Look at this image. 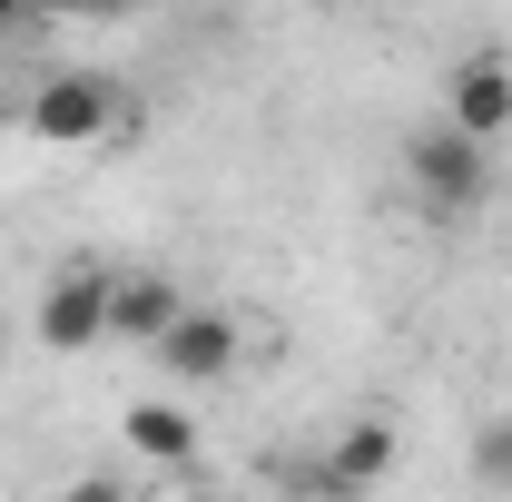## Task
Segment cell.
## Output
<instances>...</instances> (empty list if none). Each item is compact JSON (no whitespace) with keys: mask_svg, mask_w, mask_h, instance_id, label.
Returning a JSON list of instances; mask_svg holds the SVG:
<instances>
[{"mask_svg":"<svg viewBox=\"0 0 512 502\" xmlns=\"http://www.w3.org/2000/svg\"><path fill=\"white\" fill-rule=\"evenodd\" d=\"M60 502H128V493H119V483H99V473H89V483H69Z\"/></svg>","mask_w":512,"mask_h":502,"instance_id":"obj_11","label":"cell"},{"mask_svg":"<svg viewBox=\"0 0 512 502\" xmlns=\"http://www.w3.org/2000/svg\"><path fill=\"white\" fill-rule=\"evenodd\" d=\"M404 188H414V207H424L434 227H463V217L493 197V148L463 138L453 119H434V128L404 138Z\"/></svg>","mask_w":512,"mask_h":502,"instance_id":"obj_1","label":"cell"},{"mask_svg":"<svg viewBox=\"0 0 512 502\" xmlns=\"http://www.w3.org/2000/svg\"><path fill=\"white\" fill-rule=\"evenodd\" d=\"M40 345L50 355H89L99 335H109V266H60L50 286H40Z\"/></svg>","mask_w":512,"mask_h":502,"instance_id":"obj_4","label":"cell"},{"mask_svg":"<svg viewBox=\"0 0 512 502\" xmlns=\"http://www.w3.org/2000/svg\"><path fill=\"white\" fill-rule=\"evenodd\" d=\"M444 119L463 128V138H512V60L503 50H473V60H453V79H444Z\"/></svg>","mask_w":512,"mask_h":502,"instance_id":"obj_5","label":"cell"},{"mask_svg":"<svg viewBox=\"0 0 512 502\" xmlns=\"http://www.w3.org/2000/svg\"><path fill=\"white\" fill-rule=\"evenodd\" d=\"M473 483H483V493H512V414L473 434Z\"/></svg>","mask_w":512,"mask_h":502,"instance_id":"obj_9","label":"cell"},{"mask_svg":"<svg viewBox=\"0 0 512 502\" xmlns=\"http://www.w3.org/2000/svg\"><path fill=\"white\" fill-rule=\"evenodd\" d=\"M148 355H158L178 384H227V375H237V355H247V325H237L227 306H178V325H168Z\"/></svg>","mask_w":512,"mask_h":502,"instance_id":"obj_3","label":"cell"},{"mask_svg":"<svg viewBox=\"0 0 512 502\" xmlns=\"http://www.w3.org/2000/svg\"><path fill=\"white\" fill-rule=\"evenodd\" d=\"M109 128H119V79L109 69H50L30 89V138H50V148H99Z\"/></svg>","mask_w":512,"mask_h":502,"instance_id":"obj_2","label":"cell"},{"mask_svg":"<svg viewBox=\"0 0 512 502\" xmlns=\"http://www.w3.org/2000/svg\"><path fill=\"white\" fill-rule=\"evenodd\" d=\"M178 276H109V335L119 345H158L168 325H178Z\"/></svg>","mask_w":512,"mask_h":502,"instance_id":"obj_7","label":"cell"},{"mask_svg":"<svg viewBox=\"0 0 512 502\" xmlns=\"http://www.w3.org/2000/svg\"><path fill=\"white\" fill-rule=\"evenodd\" d=\"M138 0H30V20H119Z\"/></svg>","mask_w":512,"mask_h":502,"instance_id":"obj_10","label":"cell"},{"mask_svg":"<svg viewBox=\"0 0 512 502\" xmlns=\"http://www.w3.org/2000/svg\"><path fill=\"white\" fill-rule=\"evenodd\" d=\"M128 453H148V463H197V414L188 404H128Z\"/></svg>","mask_w":512,"mask_h":502,"instance_id":"obj_8","label":"cell"},{"mask_svg":"<svg viewBox=\"0 0 512 502\" xmlns=\"http://www.w3.org/2000/svg\"><path fill=\"white\" fill-rule=\"evenodd\" d=\"M20 20H30V0H0V30H20Z\"/></svg>","mask_w":512,"mask_h":502,"instance_id":"obj_13","label":"cell"},{"mask_svg":"<svg viewBox=\"0 0 512 502\" xmlns=\"http://www.w3.org/2000/svg\"><path fill=\"white\" fill-rule=\"evenodd\" d=\"M325 10H365V0H325Z\"/></svg>","mask_w":512,"mask_h":502,"instance_id":"obj_14","label":"cell"},{"mask_svg":"<svg viewBox=\"0 0 512 502\" xmlns=\"http://www.w3.org/2000/svg\"><path fill=\"white\" fill-rule=\"evenodd\" d=\"M168 502H237V493H217V483H188V493H168Z\"/></svg>","mask_w":512,"mask_h":502,"instance_id":"obj_12","label":"cell"},{"mask_svg":"<svg viewBox=\"0 0 512 502\" xmlns=\"http://www.w3.org/2000/svg\"><path fill=\"white\" fill-rule=\"evenodd\" d=\"M394 453H404V443H394V424H384V414H355L345 434L325 443V463H316V493H325V502H355V493H375L384 473H394Z\"/></svg>","mask_w":512,"mask_h":502,"instance_id":"obj_6","label":"cell"}]
</instances>
